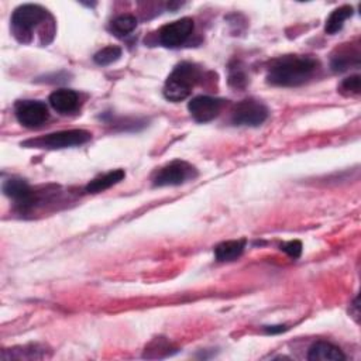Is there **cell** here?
Segmentation results:
<instances>
[{
	"label": "cell",
	"mask_w": 361,
	"mask_h": 361,
	"mask_svg": "<svg viewBox=\"0 0 361 361\" xmlns=\"http://www.w3.org/2000/svg\"><path fill=\"white\" fill-rule=\"evenodd\" d=\"M319 67V61L312 55H285L271 63L267 82L280 87H296L311 81Z\"/></svg>",
	"instance_id": "1"
},
{
	"label": "cell",
	"mask_w": 361,
	"mask_h": 361,
	"mask_svg": "<svg viewBox=\"0 0 361 361\" xmlns=\"http://www.w3.org/2000/svg\"><path fill=\"white\" fill-rule=\"evenodd\" d=\"M202 72L196 64L180 63L178 64L164 85V96L171 102L185 101L195 85L200 81Z\"/></svg>",
	"instance_id": "2"
},
{
	"label": "cell",
	"mask_w": 361,
	"mask_h": 361,
	"mask_svg": "<svg viewBox=\"0 0 361 361\" xmlns=\"http://www.w3.org/2000/svg\"><path fill=\"white\" fill-rule=\"evenodd\" d=\"M47 17L51 16L40 5L27 3L19 6L12 14V27L14 36L17 37L19 41L28 43L33 30L40 24L45 23Z\"/></svg>",
	"instance_id": "3"
},
{
	"label": "cell",
	"mask_w": 361,
	"mask_h": 361,
	"mask_svg": "<svg viewBox=\"0 0 361 361\" xmlns=\"http://www.w3.org/2000/svg\"><path fill=\"white\" fill-rule=\"evenodd\" d=\"M92 138V134L82 129L74 130H63L47 134L40 138H32L23 143L24 147H36V148H47V149H61L70 147H78L86 144Z\"/></svg>",
	"instance_id": "4"
},
{
	"label": "cell",
	"mask_w": 361,
	"mask_h": 361,
	"mask_svg": "<svg viewBox=\"0 0 361 361\" xmlns=\"http://www.w3.org/2000/svg\"><path fill=\"white\" fill-rule=\"evenodd\" d=\"M198 171L194 165L187 161L175 160L156 172V175L153 176V185L158 188L178 187L194 179Z\"/></svg>",
	"instance_id": "5"
},
{
	"label": "cell",
	"mask_w": 361,
	"mask_h": 361,
	"mask_svg": "<svg viewBox=\"0 0 361 361\" xmlns=\"http://www.w3.org/2000/svg\"><path fill=\"white\" fill-rule=\"evenodd\" d=\"M268 107L253 98L238 102L231 113V122L234 126L258 127L268 118Z\"/></svg>",
	"instance_id": "6"
},
{
	"label": "cell",
	"mask_w": 361,
	"mask_h": 361,
	"mask_svg": "<svg viewBox=\"0 0 361 361\" xmlns=\"http://www.w3.org/2000/svg\"><path fill=\"white\" fill-rule=\"evenodd\" d=\"M14 113L19 123L27 129L43 126L50 117L47 105L40 101H20L14 106Z\"/></svg>",
	"instance_id": "7"
},
{
	"label": "cell",
	"mask_w": 361,
	"mask_h": 361,
	"mask_svg": "<svg viewBox=\"0 0 361 361\" xmlns=\"http://www.w3.org/2000/svg\"><path fill=\"white\" fill-rule=\"evenodd\" d=\"M194 32V20L189 17L179 19L168 23L160 30V41L167 48H176L183 45Z\"/></svg>",
	"instance_id": "8"
},
{
	"label": "cell",
	"mask_w": 361,
	"mask_h": 361,
	"mask_svg": "<svg viewBox=\"0 0 361 361\" xmlns=\"http://www.w3.org/2000/svg\"><path fill=\"white\" fill-rule=\"evenodd\" d=\"M223 106V101L218 99V98H212V96H196L194 99H191V102L188 103V109L189 113L192 116V118L198 123H209L215 120Z\"/></svg>",
	"instance_id": "9"
},
{
	"label": "cell",
	"mask_w": 361,
	"mask_h": 361,
	"mask_svg": "<svg viewBox=\"0 0 361 361\" xmlns=\"http://www.w3.org/2000/svg\"><path fill=\"white\" fill-rule=\"evenodd\" d=\"M3 192L9 198L17 202V205L21 206V209L32 207L34 203V195L32 188L21 178H10L5 180L3 184Z\"/></svg>",
	"instance_id": "10"
},
{
	"label": "cell",
	"mask_w": 361,
	"mask_h": 361,
	"mask_svg": "<svg viewBox=\"0 0 361 361\" xmlns=\"http://www.w3.org/2000/svg\"><path fill=\"white\" fill-rule=\"evenodd\" d=\"M50 105L58 113H71L79 105V96L72 89H58L50 95Z\"/></svg>",
	"instance_id": "11"
},
{
	"label": "cell",
	"mask_w": 361,
	"mask_h": 361,
	"mask_svg": "<svg viewBox=\"0 0 361 361\" xmlns=\"http://www.w3.org/2000/svg\"><path fill=\"white\" fill-rule=\"evenodd\" d=\"M308 360L311 361H343L346 360V355L338 346L332 343L316 342L309 349Z\"/></svg>",
	"instance_id": "12"
},
{
	"label": "cell",
	"mask_w": 361,
	"mask_h": 361,
	"mask_svg": "<svg viewBox=\"0 0 361 361\" xmlns=\"http://www.w3.org/2000/svg\"><path fill=\"white\" fill-rule=\"evenodd\" d=\"M126 178L125 169H113L109 171L103 175L96 176L95 179L90 180V183L86 185V192L89 194H101L113 185L122 183V180Z\"/></svg>",
	"instance_id": "13"
},
{
	"label": "cell",
	"mask_w": 361,
	"mask_h": 361,
	"mask_svg": "<svg viewBox=\"0 0 361 361\" xmlns=\"http://www.w3.org/2000/svg\"><path fill=\"white\" fill-rule=\"evenodd\" d=\"M245 249H246L245 240H229V242H223L216 246L215 257L218 261L222 262L234 261L243 254Z\"/></svg>",
	"instance_id": "14"
},
{
	"label": "cell",
	"mask_w": 361,
	"mask_h": 361,
	"mask_svg": "<svg viewBox=\"0 0 361 361\" xmlns=\"http://www.w3.org/2000/svg\"><path fill=\"white\" fill-rule=\"evenodd\" d=\"M332 70L335 72H344L347 71L351 65L358 67L360 65V50L358 47L350 50L349 47L339 51L338 55L332 58Z\"/></svg>",
	"instance_id": "15"
},
{
	"label": "cell",
	"mask_w": 361,
	"mask_h": 361,
	"mask_svg": "<svg viewBox=\"0 0 361 361\" xmlns=\"http://www.w3.org/2000/svg\"><path fill=\"white\" fill-rule=\"evenodd\" d=\"M353 8L351 6H342L336 10L332 12V14H330L326 20V25H324V32L327 34H336L338 32H340V30L343 28L344 25V21L347 19H350L353 16Z\"/></svg>",
	"instance_id": "16"
},
{
	"label": "cell",
	"mask_w": 361,
	"mask_h": 361,
	"mask_svg": "<svg viewBox=\"0 0 361 361\" xmlns=\"http://www.w3.org/2000/svg\"><path fill=\"white\" fill-rule=\"evenodd\" d=\"M137 27V19L132 14L117 16L110 23V32L117 37H126L132 34Z\"/></svg>",
	"instance_id": "17"
},
{
	"label": "cell",
	"mask_w": 361,
	"mask_h": 361,
	"mask_svg": "<svg viewBox=\"0 0 361 361\" xmlns=\"http://www.w3.org/2000/svg\"><path fill=\"white\" fill-rule=\"evenodd\" d=\"M123 51L120 47L117 45H107L102 50H99L95 56H94V61L98 64V65H102V67H106V65H110L116 61H118L120 56H122Z\"/></svg>",
	"instance_id": "18"
},
{
	"label": "cell",
	"mask_w": 361,
	"mask_h": 361,
	"mask_svg": "<svg viewBox=\"0 0 361 361\" xmlns=\"http://www.w3.org/2000/svg\"><path fill=\"white\" fill-rule=\"evenodd\" d=\"M229 83H230V86H233L236 89H243L247 85V75H246L245 70L240 67L238 63H236L234 65H230Z\"/></svg>",
	"instance_id": "19"
},
{
	"label": "cell",
	"mask_w": 361,
	"mask_h": 361,
	"mask_svg": "<svg viewBox=\"0 0 361 361\" xmlns=\"http://www.w3.org/2000/svg\"><path fill=\"white\" fill-rule=\"evenodd\" d=\"M342 92L347 94V95H358L360 94V89H361V83H360V75H353L346 78L342 82Z\"/></svg>",
	"instance_id": "20"
},
{
	"label": "cell",
	"mask_w": 361,
	"mask_h": 361,
	"mask_svg": "<svg viewBox=\"0 0 361 361\" xmlns=\"http://www.w3.org/2000/svg\"><path fill=\"white\" fill-rule=\"evenodd\" d=\"M281 250L285 254H288L292 260H296L300 257V254H302V243H300L299 240H292V242L284 243L281 246Z\"/></svg>",
	"instance_id": "21"
},
{
	"label": "cell",
	"mask_w": 361,
	"mask_h": 361,
	"mask_svg": "<svg viewBox=\"0 0 361 361\" xmlns=\"http://www.w3.org/2000/svg\"><path fill=\"white\" fill-rule=\"evenodd\" d=\"M288 327L285 324H277V326H264V332L267 335H278L282 332H287Z\"/></svg>",
	"instance_id": "22"
}]
</instances>
